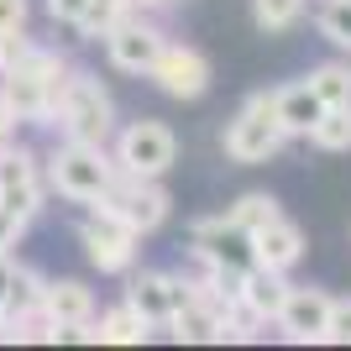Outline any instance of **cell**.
Returning a JSON list of instances; mask_svg holds the SVG:
<instances>
[{
  "instance_id": "15",
  "label": "cell",
  "mask_w": 351,
  "mask_h": 351,
  "mask_svg": "<svg viewBox=\"0 0 351 351\" xmlns=\"http://www.w3.org/2000/svg\"><path fill=\"white\" fill-rule=\"evenodd\" d=\"M241 304L257 315V320H278L283 299H289V283H283V273H273V267L252 263L247 273H241V293H236Z\"/></svg>"
},
{
  "instance_id": "12",
  "label": "cell",
  "mask_w": 351,
  "mask_h": 351,
  "mask_svg": "<svg viewBox=\"0 0 351 351\" xmlns=\"http://www.w3.org/2000/svg\"><path fill=\"white\" fill-rule=\"evenodd\" d=\"M252 257L263 267H273V273H289V267H299V257H304V231H299L289 215L267 220L263 231L252 236Z\"/></svg>"
},
{
  "instance_id": "30",
  "label": "cell",
  "mask_w": 351,
  "mask_h": 351,
  "mask_svg": "<svg viewBox=\"0 0 351 351\" xmlns=\"http://www.w3.org/2000/svg\"><path fill=\"white\" fill-rule=\"evenodd\" d=\"M84 5H89V0H47V16H53V21H69V27H73V21L84 16Z\"/></svg>"
},
{
  "instance_id": "24",
  "label": "cell",
  "mask_w": 351,
  "mask_h": 351,
  "mask_svg": "<svg viewBox=\"0 0 351 351\" xmlns=\"http://www.w3.org/2000/svg\"><path fill=\"white\" fill-rule=\"evenodd\" d=\"M309 0H252V21H257V32H267V37H278V32L299 27V16H304Z\"/></svg>"
},
{
  "instance_id": "13",
  "label": "cell",
  "mask_w": 351,
  "mask_h": 351,
  "mask_svg": "<svg viewBox=\"0 0 351 351\" xmlns=\"http://www.w3.org/2000/svg\"><path fill=\"white\" fill-rule=\"evenodd\" d=\"M0 100L16 110V121H47V105H53V89H47V79H37V73L21 63V69L0 73Z\"/></svg>"
},
{
  "instance_id": "6",
  "label": "cell",
  "mask_w": 351,
  "mask_h": 351,
  "mask_svg": "<svg viewBox=\"0 0 351 351\" xmlns=\"http://www.w3.org/2000/svg\"><path fill=\"white\" fill-rule=\"evenodd\" d=\"M79 241H84L89 267H100V273H132L142 236L132 226H121L116 215H105V210H89V220L79 226Z\"/></svg>"
},
{
  "instance_id": "20",
  "label": "cell",
  "mask_w": 351,
  "mask_h": 351,
  "mask_svg": "<svg viewBox=\"0 0 351 351\" xmlns=\"http://www.w3.org/2000/svg\"><path fill=\"white\" fill-rule=\"evenodd\" d=\"M27 184H43V168H37V152L32 147H0V194L5 189H27Z\"/></svg>"
},
{
  "instance_id": "5",
  "label": "cell",
  "mask_w": 351,
  "mask_h": 351,
  "mask_svg": "<svg viewBox=\"0 0 351 351\" xmlns=\"http://www.w3.org/2000/svg\"><path fill=\"white\" fill-rule=\"evenodd\" d=\"M178 158V136L162 121H132L116 136V168L136 178H162Z\"/></svg>"
},
{
  "instance_id": "9",
  "label": "cell",
  "mask_w": 351,
  "mask_h": 351,
  "mask_svg": "<svg viewBox=\"0 0 351 351\" xmlns=\"http://www.w3.org/2000/svg\"><path fill=\"white\" fill-rule=\"evenodd\" d=\"M162 43H168V37H162L152 21H142L136 11L105 32V53H110V63H116L121 73H152V63H158Z\"/></svg>"
},
{
  "instance_id": "10",
  "label": "cell",
  "mask_w": 351,
  "mask_h": 351,
  "mask_svg": "<svg viewBox=\"0 0 351 351\" xmlns=\"http://www.w3.org/2000/svg\"><path fill=\"white\" fill-rule=\"evenodd\" d=\"M189 299H194V283L184 278V273H158V267L136 273L132 289H126V304H136L152 325H168V315L184 309Z\"/></svg>"
},
{
  "instance_id": "4",
  "label": "cell",
  "mask_w": 351,
  "mask_h": 351,
  "mask_svg": "<svg viewBox=\"0 0 351 351\" xmlns=\"http://www.w3.org/2000/svg\"><path fill=\"white\" fill-rule=\"evenodd\" d=\"M168 205H173V199H168V189H162L158 178L121 173L89 210H105V215H116L121 226H132L136 236H147V231H158L162 220H168Z\"/></svg>"
},
{
  "instance_id": "14",
  "label": "cell",
  "mask_w": 351,
  "mask_h": 351,
  "mask_svg": "<svg viewBox=\"0 0 351 351\" xmlns=\"http://www.w3.org/2000/svg\"><path fill=\"white\" fill-rule=\"evenodd\" d=\"M273 110H278V121H283V132H289V136H309V132H315V121L325 116V100L309 89V79H299V84L273 89Z\"/></svg>"
},
{
  "instance_id": "3",
  "label": "cell",
  "mask_w": 351,
  "mask_h": 351,
  "mask_svg": "<svg viewBox=\"0 0 351 351\" xmlns=\"http://www.w3.org/2000/svg\"><path fill=\"white\" fill-rule=\"evenodd\" d=\"M289 142V132H283L278 110H273V89H263V95H252L241 110H236V121L226 126V158L231 162H267L278 147Z\"/></svg>"
},
{
  "instance_id": "8",
  "label": "cell",
  "mask_w": 351,
  "mask_h": 351,
  "mask_svg": "<svg viewBox=\"0 0 351 351\" xmlns=\"http://www.w3.org/2000/svg\"><path fill=\"white\" fill-rule=\"evenodd\" d=\"M189 257H194V263H210V267H241V273L257 263V257H252V236L236 231L226 215L194 220V231H189Z\"/></svg>"
},
{
  "instance_id": "18",
  "label": "cell",
  "mask_w": 351,
  "mask_h": 351,
  "mask_svg": "<svg viewBox=\"0 0 351 351\" xmlns=\"http://www.w3.org/2000/svg\"><path fill=\"white\" fill-rule=\"evenodd\" d=\"M43 289H47V278L43 273H32V267H21V263H11V283H5V320H16V315H32V309H43Z\"/></svg>"
},
{
  "instance_id": "23",
  "label": "cell",
  "mask_w": 351,
  "mask_h": 351,
  "mask_svg": "<svg viewBox=\"0 0 351 351\" xmlns=\"http://www.w3.org/2000/svg\"><path fill=\"white\" fill-rule=\"evenodd\" d=\"M132 11H136V0H89L84 16H79L73 27H79V37H105V32L116 27V21H126Z\"/></svg>"
},
{
  "instance_id": "25",
  "label": "cell",
  "mask_w": 351,
  "mask_h": 351,
  "mask_svg": "<svg viewBox=\"0 0 351 351\" xmlns=\"http://www.w3.org/2000/svg\"><path fill=\"white\" fill-rule=\"evenodd\" d=\"M315 21H320V37H330L341 53H351V0H320Z\"/></svg>"
},
{
  "instance_id": "29",
  "label": "cell",
  "mask_w": 351,
  "mask_h": 351,
  "mask_svg": "<svg viewBox=\"0 0 351 351\" xmlns=\"http://www.w3.org/2000/svg\"><path fill=\"white\" fill-rule=\"evenodd\" d=\"M27 16H32L27 0H0V32H21V27H27Z\"/></svg>"
},
{
  "instance_id": "22",
  "label": "cell",
  "mask_w": 351,
  "mask_h": 351,
  "mask_svg": "<svg viewBox=\"0 0 351 351\" xmlns=\"http://www.w3.org/2000/svg\"><path fill=\"white\" fill-rule=\"evenodd\" d=\"M309 89H315L325 105H351V63H346V58H336V63H320V69H309Z\"/></svg>"
},
{
  "instance_id": "16",
  "label": "cell",
  "mask_w": 351,
  "mask_h": 351,
  "mask_svg": "<svg viewBox=\"0 0 351 351\" xmlns=\"http://www.w3.org/2000/svg\"><path fill=\"white\" fill-rule=\"evenodd\" d=\"M43 309L58 325H89L95 320V293H89L79 278H58V283L43 289Z\"/></svg>"
},
{
  "instance_id": "31",
  "label": "cell",
  "mask_w": 351,
  "mask_h": 351,
  "mask_svg": "<svg viewBox=\"0 0 351 351\" xmlns=\"http://www.w3.org/2000/svg\"><path fill=\"white\" fill-rule=\"evenodd\" d=\"M16 126H21V121H16V110H11L5 100H0V147H5V142L16 136Z\"/></svg>"
},
{
  "instance_id": "21",
  "label": "cell",
  "mask_w": 351,
  "mask_h": 351,
  "mask_svg": "<svg viewBox=\"0 0 351 351\" xmlns=\"http://www.w3.org/2000/svg\"><path fill=\"white\" fill-rule=\"evenodd\" d=\"M309 142L320 152H351V105H325V116L315 121Z\"/></svg>"
},
{
  "instance_id": "26",
  "label": "cell",
  "mask_w": 351,
  "mask_h": 351,
  "mask_svg": "<svg viewBox=\"0 0 351 351\" xmlns=\"http://www.w3.org/2000/svg\"><path fill=\"white\" fill-rule=\"evenodd\" d=\"M32 37H27V27L21 32H0V73H11V69H21V63L32 58Z\"/></svg>"
},
{
  "instance_id": "28",
  "label": "cell",
  "mask_w": 351,
  "mask_h": 351,
  "mask_svg": "<svg viewBox=\"0 0 351 351\" xmlns=\"http://www.w3.org/2000/svg\"><path fill=\"white\" fill-rule=\"evenodd\" d=\"M27 226H32V215H21V210H11V205H0V252L21 247Z\"/></svg>"
},
{
  "instance_id": "7",
  "label": "cell",
  "mask_w": 351,
  "mask_h": 351,
  "mask_svg": "<svg viewBox=\"0 0 351 351\" xmlns=\"http://www.w3.org/2000/svg\"><path fill=\"white\" fill-rule=\"evenodd\" d=\"M147 79L162 95H173V100H199L210 89V58L189 43H162V53H158V63H152Z\"/></svg>"
},
{
  "instance_id": "19",
  "label": "cell",
  "mask_w": 351,
  "mask_h": 351,
  "mask_svg": "<svg viewBox=\"0 0 351 351\" xmlns=\"http://www.w3.org/2000/svg\"><path fill=\"white\" fill-rule=\"evenodd\" d=\"M283 210H278V199L273 194H263V189H252V194H241L231 210H226V220H231L236 231H247V236H257L267 226V220H278Z\"/></svg>"
},
{
  "instance_id": "11",
  "label": "cell",
  "mask_w": 351,
  "mask_h": 351,
  "mask_svg": "<svg viewBox=\"0 0 351 351\" xmlns=\"http://www.w3.org/2000/svg\"><path fill=\"white\" fill-rule=\"evenodd\" d=\"M289 341H299V346H309V341H325V325H330V293L320 289H289V299H283L278 320H273Z\"/></svg>"
},
{
  "instance_id": "17",
  "label": "cell",
  "mask_w": 351,
  "mask_h": 351,
  "mask_svg": "<svg viewBox=\"0 0 351 351\" xmlns=\"http://www.w3.org/2000/svg\"><path fill=\"white\" fill-rule=\"evenodd\" d=\"M147 330H152V320H147L136 304H116V309H105L100 320H95L100 346H142Z\"/></svg>"
},
{
  "instance_id": "1",
  "label": "cell",
  "mask_w": 351,
  "mask_h": 351,
  "mask_svg": "<svg viewBox=\"0 0 351 351\" xmlns=\"http://www.w3.org/2000/svg\"><path fill=\"white\" fill-rule=\"evenodd\" d=\"M43 126H58L73 142H110V132H116V105H110V95H105V84L95 73L73 69L69 79H63V89L53 95Z\"/></svg>"
},
{
  "instance_id": "27",
  "label": "cell",
  "mask_w": 351,
  "mask_h": 351,
  "mask_svg": "<svg viewBox=\"0 0 351 351\" xmlns=\"http://www.w3.org/2000/svg\"><path fill=\"white\" fill-rule=\"evenodd\" d=\"M330 346H351V299H330V325H325Z\"/></svg>"
},
{
  "instance_id": "2",
  "label": "cell",
  "mask_w": 351,
  "mask_h": 351,
  "mask_svg": "<svg viewBox=\"0 0 351 351\" xmlns=\"http://www.w3.org/2000/svg\"><path fill=\"white\" fill-rule=\"evenodd\" d=\"M121 178L116 152H105V142H63L53 158H47V189H58L73 205H95L110 184Z\"/></svg>"
}]
</instances>
